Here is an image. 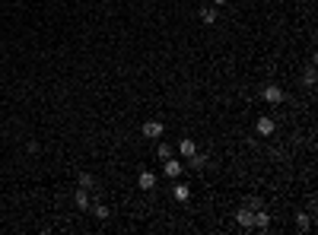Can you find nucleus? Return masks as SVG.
Here are the masks:
<instances>
[{
    "label": "nucleus",
    "instance_id": "nucleus-4",
    "mask_svg": "<svg viewBox=\"0 0 318 235\" xmlns=\"http://www.w3.org/2000/svg\"><path fill=\"white\" fill-rule=\"evenodd\" d=\"M235 222H239L242 229H255V210H249V207L242 204V210L235 213Z\"/></svg>",
    "mask_w": 318,
    "mask_h": 235
},
{
    "label": "nucleus",
    "instance_id": "nucleus-16",
    "mask_svg": "<svg viewBox=\"0 0 318 235\" xmlns=\"http://www.w3.org/2000/svg\"><path fill=\"white\" fill-rule=\"evenodd\" d=\"M296 229H299V232H309V229H312L309 213H296Z\"/></svg>",
    "mask_w": 318,
    "mask_h": 235
},
{
    "label": "nucleus",
    "instance_id": "nucleus-8",
    "mask_svg": "<svg viewBox=\"0 0 318 235\" xmlns=\"http://www.w3.org/2000/svg\"><path fill=\"white\" fill-rule=\"evenodd\" d=\"M188 169L204 172V169H207V156H204V152H194V156H188Z\"/></svg>",
    "mask_w": 318,
    "mask_h": 235
},
{
    "label": "nucleus",
    "instance_id": "nucleus-17",
    "mask_svg": "<svg viewBox=\"0 0 318 235\" xmlns=\"http://www.w3.org/2000/svg\"><path fill=\"white\" fill-rule=\"evenodd\" d=\"M156 156H159V159H169V156H172V143H166V140H162V143L156 146Z\"/></svg>",
    "mask_w": 318,
    "mask_h": 235
},
{
    "label": "nucleus",
    "instance_id": "nucleus-10",
    "mask_svg": "<svg viewBox=\"0 0 318 235\" xmlns=\"http://www.w3.org/2000/svg\"><path fill=\"white\" fill-rule=\"evenodd\" d=\"M74 204H77V210H89V191H86V187H77Z\"/></svg>",
    "mask_w": 318,
    "mask_h": 235
},
{
    "label": "nucleus",
    "instance_id": "nucleus-5",
    "mask_svg": "<svg viewBox=\"0 0 318 235\" xmlns=\"http://www.w3.org/2000/svg\"><path fill=\"white\" fill-rule=\"evenodd\" d=\"M217 10L220 7H214V4H207V7H201V10H197V16H201V22H204V26H214V22H217Z\"/></svg>",
    "mask_w": 318,
    "mask_h": 235
},
{
    "label": "nucleus",
    "instance_id": "nucleus-6",
    "mask_svg": "<svg viewBox=\"0 0 318 235\" xmlns=\"http://www.w3.org/2000/svg\"><path fill=\"white\" fill-rule=\"evenodd\" d=\"M287 99V92L280 89V86H264V102H270V105H280Z\"/></svg>",
    "mask_w": 318,
    "mask_h": 235
},
{
    "label": "nucleus",
    "instance_id": "nucleus-7",
    "mask_svg": "<svg viewBox=\"0 0 318 235\" xmlns=\"http://www.w3.org/2000/svg\"><path fill=\"white\" fill-rule=\"evenodd\" d=\"M172 197L179 204H185L188 197H191V184H185V181H179V184H172Z\"/></svg>",
    "mask_w": 318,
    "mask_h": 235
},
{
    "label": "nucleus",
    "instance_id": "nucleus-1",
    "mask_svg": "<svg viewBox=\"0 0 318 235\" xmlns=\"http://www.w3.org/2000/svg\"><path fill=\"white\" fill-rule=\"evenodd\" d=\"M255 131H258V137H274V131H277V121L270 114H261L255 121Z\"/></svg>",
    "mask_w": 318,
    "mask_h": 235
},
{
    "label": "nucleus",
    "instance_id": "nucleus-18",
    "mask_svg": "<svg viewBox=\"0 0 318 235\" xmlns=\"http://www.w3.org/2000/svg\"><path fill=\"white\" fill-rule=\"evenodd\" d=\"M245 207L249 210H261V201H258V197H245Z\"/></svg>",
    "mask_w": 318,
    "mask_h": 235
},
{
    "label": "nucleus",
    "instance_id": "nucleus-12",
    "mask_svg": "<svg viewBox=\"0 0 318 235\" xmlns=\"http://www.w3.org/2000/svg\"><path fill=\"white\" fill-rule=\"evenodd\" d=\"M179 152H182V156L188 159V156H194V152H197V143H194V140L191 137H185L182 140V143H179Z\"/></svg>",
    "mask_w": 318,
    "mask_h": 235
},
{
    "label": "nucleus",
    "instance_id": "nucleus-11",
    "mask_svg": "<svg viewBox=\"0 0 318 235\" xmlns=\"http://www.w3.org/2000/svg\"><path fill=\"white\" fill-rule=\"evenodd\" d=\"M255 229H270V213H264V207L261 210H255Z\"/></svg>",
    "mask_w": 318,
    "mask_h": 235
},
{
    "label": "nucleus",
    "instance_id": "nucleus-19",
    "mask_svg": "<svg viewBox=\"0 0 318 235\" xmlns=\"http://www.w3.org/2000/svg\"><path fill=\"white\" fill-rule=\"evenodd\" d=\"M210 4H214V7H223V4H226V0H210Z\"/></svg>",
    "mask_w": 318,
    "mask_h": 235
},
{
    "label": "nucleus",
    "instance_id": "nucleus-3",
    "mask_svg": "<svg viewBox=\"0 0 318 235\" xmlns=\"http://www.w3.org/2000/svg\"><path fill=\"white\" fill-rule=\"evenodd\" d=\"M185 172V166L175 156H169V159H162V175H166V178H179V175Z\"/></svg>",
    "mask_w": 318,
    "mask_h": 235
},
{
    "label": "nucleus",
    "instance_id": "nucleus-15",
    "mask_svg": "<svg viewBox=\"0 0 318 235\" xmlns=\"http://www.w3.org/2000/svg\"><path fill=\"white\" fill-rule=\"evenodd\" d=\"M77 184L80 187H86V191H92V187H96V178H92L89 172H80V178H77Z\"/></svg>",
    "mask_w": 318,
    "mask_h": 235
},
{
    "label": "nucleus",
    "instance_id": "nucleus-9",
    "mask_svg": "<svg viewBox=\"0 0 318 235\" xmlns=\"http://www.w3.org/2000/svg\"><path fill=\"white\" fill-rule=\"evenodd\" d=\"M137 187H144V191H153V187H156V175H153V172H140Z\"/></svg>",
    "mask_w": 318,
    "mask_h": 235
},
{
    "label": "nucleus",
    "instance_id": "nucleus-13",
    "mask_svg": "<svg viewBox=\"0 0 318 235\" xmlns=\"http://www.w3.org/2000/svg\"><path fill=\"white\" fill-rule=\"evenodd\" d=\"M89 213L96 216V219H109V216H112V210L105 207V204H89Z\"/></svg>",
    "mask_w": 318,
    "mask_h": 235
},
{
    "label": "nucleus",
    "instance_id": "nucleus-2",
    "mask_svg": "<svg viewBox=\"0 0 318 235\" xmlns=\"http://www.w3.org/2000/svg\"><path fill=\"white\" fill-rule=\"evenodd\" d=\"M140 134H144L147 140H159L162 134H166V127H162V121H144V127H140Z\"/></svg>",
    "mask_w": 318,
    "mask_h": 235
},
{
    "label": "nucleus",
    "instance_id": "nucleus-14",
    "mask_svg": "<svg viewBox=\"0 0 318 235\" xmlns=\"http://www.w3.org/2000/svg\"><path fill=\"white\" fill-rule=\"evenodd\" d=\"M315 80H318L315 64H309V67H305V73H302V86H305V89H312V86H315Z\"/></svg>",
    "mask_w": 318,
    "mask_h": 235
}]
</instances>
